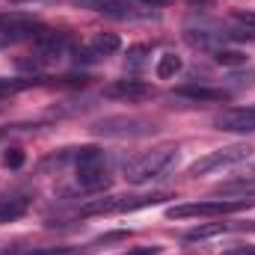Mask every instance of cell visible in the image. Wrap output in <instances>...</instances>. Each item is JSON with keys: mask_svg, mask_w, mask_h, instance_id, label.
I'll list each match as a JSON object with an SVG mask.
<instances>
[{"mask_svg": "<svg viewBox=\"0 0 255 255\" xmlns=\"http://www.w3.org/2000/svg\"><path fill=\"white\" fill-rule=\"evenodd\" d=\"M175 166H178V148H157V151L142 154V157H136L133 163H128L125 178H128V184H136V187H139V184L166 178Z\"/></svg>", "mask_w": 255, "mask_h": 255, "instance_id": "1", "label": "cell"}, {"mask_svg": "<svg viewBox=\"0 0 255 255\" xmlns=\"http://www.w3.org/2000/svg\"><path fill=\"white\" fill-rule=\"evenodd\" d=\"M172 199L169 193H151V196H104V199H92L80 208V217H101V214H128V211H139V208H151Z\"/></svg>", "mask_w": 255, "mask_h": 255, "instance_id": "2", "label": "cell"}, {"mask_svg": "<svg viewBox=\"0 0 255 255\" xmlns=\"http://www.w3.org/2000/svg\"><path fill=\"white\" fill-rule=\"evenodd\" d=\"M253 154V148L247 142H238V145H226V148H217V151H208L205 157H196L190 166H187V175L190 178H202V175H211L217 169H229V166H241L247 163Z\"/></svg>", "mask_w": 255, "mask_h": 255, "instance_id": "3", "label": "cell"}, {"mask_svg": "<svg viewBox=\"0 0 255 255\" xmlns=\"http://www.w3.org/2000/svg\"><path fill=\"white\" fill-rule=\"evenodd\" d=\"M255 199H211V202H190V205H172L166 211L169 220H187V217H223L238 214L244 208H253Z\"/></svg>", "mask_w": 255, "mask_h": 255, "instance_id": "4", "label": "cell"}, {"mask_svg": "<svg viewBox=\"0 0 255 255\" xmlns=\"http://www.w3.org/2000/svg\"><path fill=\"white\" fill-rule=\"evenodd\" d=\"M107 181H110V172H107L104 154L92 145L77 148V184L86 187V190H98Z\"/></svg>", "mask_w": 255, "mask_h": 255, "instance_id": "5", "label": "cell"}, {"mask_svg": "<svg viewBox=\"0 0 255 255\" xmlns=\"http://www.w3.org/2000/svg\"><path fill=\"white\" fill-rule=\"evenodd\" d=\"M98 12L122 21H148L160 15V9L151 6L148 0H98Z\"/></svg>", "mask_w": 255, "mask_h": 255, "instance_id": "6", "label": "cell"}, {"mask_svg": "<svg viewBox=\"0 0 255 255\" xmlns=\"http://www.w3.org/2000/svg\"><path fill=\"white\" fill-rule=\"evenodd\" d=\"M68 48H71V39H68V33H60V30H42L39 39L33 42V51H36L39 63L60 60Z\"/></svg>", "mask_w": 255, "mask_h": 255, "instance_id": "7", "label": "cell"}, {"mask_svg": "<svg viewBox=\"0 0 255 255\" xmlns=\"http://www.w3.org/2000/svg\"><path fill=\"white\" fill-rule=\"evenodd\" d=\"M95 133H104V136H145L151 133L154 125L145 122V119H125V116H113V119H104L92 128Z\"/></svg>", "mask_w": 255, "mask_h": 255, "instance_id": "8", "label": "cell"}, {"mask_svg": "<svg viewBox=\"0 0 255 255\" xmlns=\"http://www.w3.org/2000/svg\"><path fill=\"white\" fill-rule=\"evenodd\" d=\"M107 98H116V101H130V104H139V101H148L157 95V89L151 83H142V80H116L104 89Z\"/></svg>", "mask_w": 255, "mask_h": 255, "instance_id": "9", "label": "cell"}, {"mask_svg": "<svg viewBox=\"0 0 255 255\" xmlns=\"http://www.w3.org/2000/svg\"><path fill=\"white\" fill-rule=\"evenodd\" d=\"M214 125L226 133H255V104L253 107H232L217 116Z\"/></svg>", "mask_w": 255, "mask_h": 255, "instance_id": "10", "label": "cell"}, {"mask_svg": "<svg viewBox=\"0 0 255 255\" xmlns=\"http://www.w3.org/2000/svg\"><path fill=\"white\" fill-rule=\"evenodd\" d=\"M27 208H30L27 196H3L0 199V223H12V220L24 217Z\"/></svg>", "mask_w": 255, "mask_h": 255, "instance_id": "11", "label": "cell"}, {"mask_svg": "<svg viewBox=\"0 0 255 255\" xmlns=\"http://www.w3.org/2000/svg\"><path fill=\"white\" fill-rule=\"evenodd\" d=\"M175 95L190 98V101H226L229 98L226 89H211V86H181L175 89Z\"/></svg>", "mask_w": 255, "mask_h": 255, "instance_id": "12", "label": "cell"}, {"mask_svg": "<svg viewBox=\"0 0 255 255\" xmlns=\"http://www.w3.org/2000/svg\"><path fill=\"white\" fill-rule=\"evenodd\" d=\"M89 45L95 48V54H98V57H110V54H116V51L122 48V39H119L116 33H98Z\"/></svg>", "mask_w": 255, "mask_h": 255, "instance_id": "13", "label": "cell"}, {"mask_svg": "<svg viewBox=\"0 0 255 255\" xmlns=\"http://www.w3.org/2000/svg\"><path fill=\"white\" fill-rule=\"evenodd\" d=\"M36 83H39V77H0V98L24 92V89L36 86Z\"/></svg>", "mask_w": 255, "mask_h": 255, "instance_id": "14", "label": "cell"}, {"mask_svg": "<svg viewBox=\"0 0 255 255\" xmlns=\"http://www.w3.org/2000/svg\"><path fill=\"white\" fill-rule=\"evenodd\" d=\"M181 71V57L178 54H163L157 65H154V74L160 77V80H169V77H175Z\"/></svg>", "mask_w": 255, "mask_h": 255, "instance_id": "15", "label": "cell"}, {"mask_svg": "<svg viewBox=\"0 0 255 255\" xmlns=\"http://www.w3.org/2000/svg\"><path fill=\"white\" fill-rule=\"evenodd\" d=\"M223 232H226V223H208V226L190 229L184 238H187V241H208V238H217V235H223Z\"/></svg>", "mask_w": 255, "mask_h": 255, "instance_id": "16", "label": "cell"}, {"mask_svg": "<svg viewBox=\"0 0 255 255\" xmlns=\"http://www.w3.org/2000/svg\"><path fill=\"white\" fill-rule=\"evenodd\" d=\"M214 60H217L220 65H244L247 63V57H244L241 51H226V48L214 51Z\"/></svg>", "mask_w": 255, "mask_h": 255, "instance_id": "17", "label": "cell"}, {"mask_svg": "<svg viewBox=\"0 0 255 255\" xmlns=\"http://www.w3.org/2000/svg\"><path fill=\"white\" fill-rule=\"evenodd\" d=\"M3 166H9V169L24 166V151H21V148H9V151L3 154Z\"/></svg>", "mask_w": 255, "mask_h": 255, "instance_id": "18", "label": "cell"}, {"mask_svg": "<svg viewBox=\"0 0 255 255\" xmlns=\"http://www.w3.org/2000/svg\"><path fill=\"white\" fill-rule=\"evenodd\" d=\"M0 255H63L57 250H33V247H15V250H6Z\"/></svg>", "mask_w": 255, "mask_h": 255, "instance_id": "19", "label": "cell"}, {"mask_svg": "<svg viewBox=\"0 0 255 255\" xmlns=\"http://www.w3.org/2000/svg\"><path fill=\"white\" fill-rule=\"evenodd\" d=\"M145 54H148V48H142V45H136V48H130V51H128V57H130L128 63H130L133 68H136V65H142V57H145Z\"/></svg>", "mask_w": 255, "mask_h": 255, "instance_id": "20", "label": "cell"}, {"mask_svg": "<svg viewBox=\"0 0 255 255\" xmlns=\"http://www.w3.org/2000/svg\"><path fill=\"white\" fill-rule=\"evenodd\" d=\"M238 178H241V181H255V163H244V166L238 169Z\"/></svg>", "mask_w": 255, "mask_h": 255, "instance_id": "21", "label": "cell"}, {"mask_svg": "<svg viewBox=\"0 0 255 255\" xmlns=\"http://www.w3.org/2000/svg\"><path fill=\"white\" fill-rule=\"evenodd\" d=\"M160 253V247H139V250H130L125 255H157Z\"/></svg>", "mask_w": 255, "mask_h": 255, "instance_id": "22", "label": "cell"}, {"mask_svg": "<svg viewBox=\"0 0 255 255\" xmlns=\"http://www.w3.org/2000/svg\"><path fill=\"white\" fill-rule=\"evenodd\" d=\"M229 255H255V247H235L229 250Z\"/></svg>", "mask_w": 255, "mask_h": 255, "instance_id": "23", "label": "cell"}]
</instances>
